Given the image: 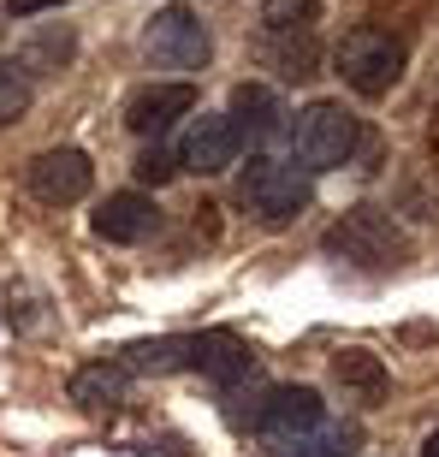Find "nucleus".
<instances>
[{"instance_id":"nucleus-15","label":"nucleus","mask_w":439,"mask_h":457,"mask_svg":"<svg viewBox=\"0 0 439 457\" xmlns=\"http://www.w3.org/2000/svg\"><path fill=\"white\" fill-rule=\"evenodd\" d=\"M333 380L344 392H362V398H380L386 392V362L374 351H338L333 356Z\"/></svg>"},{"instance_id":"nucleus-11","label":"nucleus","mask_w":439,"mask_h":457,"mask_svg":"<svg viewBox=\"0 0 439 457\" xmlns=\"http://www.w3.org/2000/svg\"><path fill=\"white\" fill-rule=\"evenodd\" d=\"M226 119H232L237 137H250V143H273V137H286V125H291L279 89H268V84H237Z\"/></svg>"},{"instance_id":"nucleus-1","label":"nucleus","mask_w":439,"mask_h":457,"mask_svg":"<svg viewBox=\"0 0 439 457\" xmlns=\"http://www.w3.org/2000/svg\"><path fill=\"white\" fill-rule=\"evenodd\" d=\"M286 137H291V161L303 172H333L362 149V119L344 102H309L286 125Z\"/></svg>"},{"instance_id":"nucleus-3","label":"nucleus","mask_w":439,"mask_h":457,"mask_svg":"<svg viewBox=\"0 0 439 457\" xmlns=\"http://www.w3.org/2000/svg\"><path fill=\"white\" fill-rule=\"evenodd\" d=\"M315 185L297 161H279V154H255L250 167H237V208L261 226H279L291 214H303Z\"/></svg>"},{"instance_id":"nucleus-20","label":"nucleus","mask_w":439,"mask_h":457,"mask_svg":"<svg viewBox=\"0 0 439 457\" xmlns=\"http://www.w3.org/2000/svg\"><path fill=\"white\" fill-rule=\"evenodd\" d=\"M48 6H71V0H6L12 18H36V12H48Z\"/></svg>"},{"instance_id":"nucleus-18","label":"nucleus","mask_w":439,"mask_h":457,"mask_svg":"<svg viewBox=\"0 0 439 457\" xmlns=\"http://www.w3.org/2000/svg\"><path fill=\"white\" fill-rule=\"evenodd\" d=\"M321 0H261V30H315Z\"/></svg>"},{"instance_id":"nucleus-9","label":"nucleus","mask_w":439,"mask_h":457,"mask_svg":"<svg viewBox=\"0 0 439 457\" xmlns=\"http://www.w3.org/2000/svg\"><path fill=\"white\" fill-rule=\"evenodd\" d=\"M185 345H190L185 369L208 374V380H220V386H237V380H250V369H255L250 345L237 339V333H226V327H208V333H185Z\"/></svg>"},{"instance_id":"nucleus-21","label":"nucleus","mask_w":439,"mask_h":457,"mask_svg":"<svg viewBox=\"0 0 439 457\" xmlns=\"http://www.w3.org/2000/svg\"><path fill=\"white\" fill-rule=\"evenodd\" d=\"M422 457H439V428H434V434L422 440Z\"/></svg>"},{"instance_id":"nucleus-13","label":"nucleus","mask_w":439,"mask_h":457,"mask_svg":"<svg viewBox=\"0 0 439 457\" xmlns=\"http://www.w3.org/2000/svg\"><path fill=\"white\" fill-rule=\"evenodd\" d=\"M71 404L78 410H113L125 404V392H131V369L125 362H84V369L71 374Z\"/></svg>"},{"instance_id":"nucleus-19","label":"nucleus","mask_w":439,"mask_h":457,"mask_svg":"<svg viewBox=\"0 0 439 457\" xmlns=\"http://www.w3.org/2000/svg\"><path fill=\"white\" fill-rule=\"evenodd\" d=\"M137 179H143V185H167V179H172V172H178V154H167V149H161V143H154V149H143V154H137Z\"/></svg>"},{"instance_id":"nucleus-6","label":"nucleus","mask_w":439,"mask_h":457,"mask_svg":"<svg viewBox=\"0 0 439 457\" xmlns=\"http://www.w3.org/2000/svg\"><path fill=\"white\" fill-rule=\"evenodd\" d=\"M327 422V404L315 386H273L261 404H255L250 428L261 434L268 445H286V440H303V434H315V428Z\"/></svg>"},{"instance_id":"nucleus-8","label":"nucleus","mask_w":439,"mask_h":457,"mask_svg":"<svg viewBox=\"0 0 439 457\" xmlns=\"http://www.w3.org/2000/svg\"><path fill=\"white\" fill-rule=\"evenodd\" d=\"M237 154H244V137H237V125H232L226 113H203V119L185 131V143H178V167L214 179V172H232V167H237Z\"/></svg>"},{"instance_id":"nucleus-10","label":"nucleus","mask_w":439,"mask_h":457,"mask_svg":"<svg viewBox=\"0 0 439 457\" xmlns=\"http://www.w3.org/2000/svg\"><path fill=\"white\" fill-rule=\"evenodd\" d=\"M185 113H196V89L190 84H149L125 102V125L137 137H154V143L172 131V119H185Z\"/></svg>"},{"instance_id":"nucleus-2","label":"nucleus","mask_w":439,"mask_h":457,"mask_svg":"<svg viewBox=\"0 0 439 457\" xmlns=\"http://www.w3.org/2000/svg\"><path fill=\"white\" fill-rule=\"evenodd\" d=\"M404 60H410L404 36L380 30V24H356V30H344V42L333 48L338 78H344L356 96H369V102H380V96H392V89H398Z\"/></svg>"},{"instance_id":"nucleus-14","label":"nucleus","mask_w":439,"mask_h":457,"mask_svg":"<svg viewBox=\"0 0 439 457\" xmlns=\"http://www.w3.org/2000/svg\"><path fill=\"white\" fill-rule=\"evenodd\" d=\"M261 60L279 78H315V66H321L315 30H261Z\"/></svg>"},{"instance_id":"nucleus-12","label":"nucleus","mask_w":439,"mask_h":457,"mask_svg":"<svg viewBox=\"0 0 439 457\" xmlns=\"http://www.w3.org/2000/svg\"><path fill=\"white\" fill-rule=\"evenodd\" d=\"M95 237H107V244H143V237L161 226V208L143 196V190H119V196H107L102 208H95Z\"/></svg>"},{"instance_id":"nucleus-4","label":"nucleus","mask_w":439,"mask_h":457,"mask_svg":"<svg viewBox=\"0 0 439 457\" xmlns=\"http://www.w3.org/2000/svg\"><path fill=\"white\" fill-rule=\"evenodd\" d=\"M143 60L154 71H203L214 60V36L190 6H161L143 24Z\"/></svg>"},{"instance_id":"nucleus-17","label":"nucleus","mask_w":439,"mask_h":457,"mask_svg":"<svg viewBox=\"0 0 439 457\" xmlns=\"http://www.w3.org/2000/svg\"><path fill=\"white\" fill-rule=\"evenodd\" d=\"M356 434L351 428H315V434H303V440H286V445H273V457H351Z\"/></svg>"},{"instance_id":"nucleus-5","label":"nucleus","mask_w":439,"mask_h":457,"mask_svg":"<svg viewBox=\"0 0 439 457\" xmlns=\"http://www.w3.org/2000/svg\"><path fill=\"white\" fill-rule=\"evenodd\" d=\"M327 250L344 255V262H362V268H398L410 255V244L380 208H356V214H344V220L327 232Z\"/></svg>"},{"instance_id":"nucleus-7","label":"nucleus","mask_w":439,"mask_h":457,"mask_svg":"<svg viewBox=\"0 0 439 457\" xmlns=\"http://www.w3.org/2000/svg\"><path fill=\"white\" fill-rule=\"evenodd\" d=\"M24 185H30L36 203L71 208V203H84V196H89V185H95V167H89L84 149H42L30 167H24Z\"/></svg>"},{"instance_id":"nucleus-16","label":"nucleus","mask_w":439,"mask_h":457,"mask_svg":"<svg viewBox=\"0 0 439 457\" xmlns=\"http://www.w3.org/2000/svg\"><path fill=\"white\" fill-rule=\"evenodd\" d=\"M36 89H30V66L24 60H6L0 54V125H18V119L30 113Z\"/></svg>"}]
</instances>
